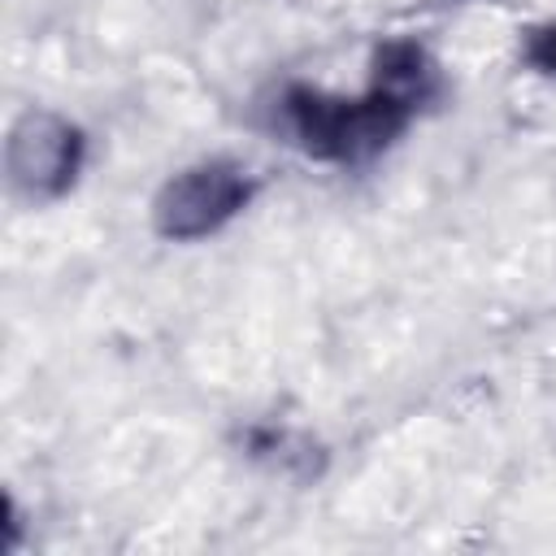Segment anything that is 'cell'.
Returning <instances> with one entry per match:
<instances>
[{"label": "cell", "instance_id": "cell-4", "mask_svg": "<svg viewBox=\"0 0 556 556\" xmlns=\"http://www.w3.org/2000/svg\"><path fill=\"white\" fill-rule=\"evenodd\" d=\"M374 87L391 91L417 113L439 91V65L417 39H387L374 48Z\"/></svg>", "mask_w": 556, "mask_h": 556}, {"label": "cell", "instance_id": "cell-1", "mask_svg": "<svg viewBox=\"0 0 556 556\" xmlns=\"http://www.w3.org/2000/svg\"><path fill=\"white\" fill-rule=\"evenodd\" d=\"M282 117L308 156L334 161V165H365L404 135L413 109L378 87H369L356 100H343V96L291 83L282 91Z\"/></svg>", "mask_w": 556, "mask_h": 556}, {"label": "cell", "instance_id": "cell-2", "mask_svg": "<svg viewBox=\"0 0 556 556\" xmlns=\"http://www.w3.org/2000/svg\"><path fill=\"white\" fill-rule=\"evenodd\" d=\"M256 182L239 161L213 156L200 165L178 169L152 200V226L161 239L191 243L217 235L230 217H239L252 200Z\"/></svg>", "mask_w": 556, "mask_h": 556}, {"label": "cell", "instance_id": "cell-5", "mask_svg": "<svg viewBox=\"0 0 556 556\" xmlns=\"http://www.w3.org/2000/svg\"><path fill=\"white\" fill-rule=\"evenodd\" d=\"M526 61L539 74H552L556 78V22H543V26H530L526 30Z\"/></svg>", "mask_w": 556, "mask_h": 556}, {"label": "cell", "instance_id": "cell-3", "mask_svg": "<svg viewBox=\"0 0 556 556\" xmlns=\"http://www.w3.org/2000/svg\"><path fill=\"white\" fill-rule=\"evenodd\" d=\"M83 156H87V139L70 117L48 113V109H30L9 130L4 174L22 200L48 204V200H61L78 182Z\"/></svg>", "mask_w": 556, "mask_h": 556}]
</instances>
